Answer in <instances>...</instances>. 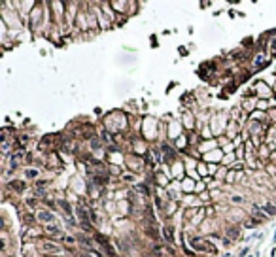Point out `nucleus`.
<instances>
[{"label": "nucleus", "mask_w": 276, "mask_h": 257, "mask_svg": "<svg viewBox=\"0 0 276 257\" xmlns=\"http://www.w3.org/2000/svg\"><path fill=\"white\" fill-rule=\"evenodd\" d=\"M189 244H191L193 250L197 251H206V253H216V246H212L210 242H206V240H201V238H191L189 240Z\"/></svg>", "instance_id": "nucleus-1"}, {"label": "nucleus", "mask_w": 276, "mask_h": 257, "mask_svg": "<svg viewBox=\"0 0 276 257\" xmlns=\"http://www.w3.org/2000/svg\"><path fill=\"white\" fill-rule=\"evenodd\" d=\"M38 219H40V221H44L45 225H49L51 221H55V215L51 214V212H47V210H42V212H38Z\"/></svg>", "instance_id": "nucleus-2"}, {"label": "nucleus", "mask_w": 276, "mask_h": 257, "mask_svg": "<svg viewBox=\"0 0 276 257\" xmlns=\"http://www.w3.org/2000/svg\"><path fill=\"white\" fill-rule=\"evenodd\" d=\"M44 251H47V253H61V248L53 242H44Z\"/></svg>", "instance_id": "nucleus-3"}, {"label": "nucleus", "mask_w": 276, "mask_h": 257, "mask_svg": "<svg viewBox=\"0 0 276 257\" xmlns=\"http://www.w3.org/2000/svg\"><path fill=\"white\" fill-rule=\"evenodd\" d=\"M78 242H80V244H83V246H87V248H89V253H91V251H95V250H93V240L87 238V236H80Z\"/></svg>", "instance_id": "nucleus-4"}, {"label": "nucleus", "mask_w": 276, "mask_h": 257, "mask_svg": "<svg viewBox=\"0 0 276 257\" xmlns=\"http://www.w3.org/2000/svg\"><path fill=\"white\" fill-rule=\"evenodd\" d=\"M9 189H17V191H25V183L15 180V182H9Z\"/></svg>", "instance_id": "nucleus-5"}, {"label": "nucleus", "mask_w": 276, "mask_h": 257, "mask_svg": "<svg viewBox=\"0 0 276 257\" xmlns=\"http://www.w3.org/2000/svg\"><path fill=\"white\" fill-rule=\"evenodd\" d=\"M253 215H257V218L261 219V221H265V219L269 218V215L265 214V210H261V208H257V206H253Z\"/></svg>", "instance_id": "nucleus-6"}, {"label": "nucleus", "mask_w": 276, "mask_h": 257, "mask_svg": "<svg viewBox=\"0 0 276 257\" xmlns=\"http://www.w3.org/2000/svg\"><path fill=\"white\" fill-rule=\"evenodd\" d=\"M76 212H78V215L81 218V221H89V215H87V212H85L81 206H76Z\"/></svg>", "instance_id": "nucleus-7"}, {"label": "nucleus", "mask_w": 276, "mask_h": 257, "mask_svg": "<svg viewBox=\"0 0 276 257\" xmlns=\"http://www.w3.org/2000/svg\"><path fill=\"white\" fill-rule=\"evenodd\" d=\"M263 210H265V214H267V215H276V206H272L270 202H269V204H265Z\"/></svg>", "instance_id": "nucleus-8"}, {"label": "nucleus", "mask_w": 276, "mask_h": 257, "mask_svg": "<svg viewBox=\"0 0 276 257\" xmlns=\"http://www.w3.org/2000/svg\"><path fill=\"white\" fill-rule=\"evenodd\" d=\"M45 233H49V234H61V229L49 223V225H45Z\"/></svg>", "instance_id": "nucleus-9"}, {"label": "nucleus", "mask_w": 276, "mask_h": 257, "mask_svg": "<svg viewBox=\"0 0 276 257\" xmlns=\"http://www.w3.org/2000/svg\"><path fill=\"white\" fill-rule=\"evenodd\" d=\"M163 234H165V238L168 240V242H172V240H174V236H172V227H165Z\"/></svg>", "instance_id": "nucleus-10"}, {"label": "nucleus", "mask_w": 276, "mask_h": 257, "mask_svg": "<svg viewBox=\"0 0 276 257\" xmlns=\"http://www.w3.org/2000/svg\"><path fill=\"white\" fill-rule=\"evenodd\" d=\"M25 176H28V178H36V176H38V170H36V168H28V170L25 172Z\"/></svg>", "instance_id": "nucleus-11"}, {"label": "nucleus", "mask_w": 276, "mask_h": 257, "mask_svg": "<svg viewBox=\"0 0 276 257\" xmlns=\"http://www.w3.org/2000/svg\"><path fill=\"white\" fill-rule=\"evenodd\" d=\"M59 206H63V210L66 214H72V210H70V206H68V202H64V200H59Z\"/></svg>", "instance_id": "nucleus-12"}, {"label": "nucleus", "mask_w": 276, "mask_h": 257, "mask_svg": "<svg viewBox=\"0 0 276 257\" xmlns=\"http://www.w3.org/2000/svg\"><path fill=\"white\" fill-rule=\"evenodd\" d=\"M227 234L231 236V240H234V238H237V234H238V229H229Z\"/></svg>", "instance_id": "nucleus-13"}, {"label": "nucleus", "mask_w": 276, "mask_h": 257, "mask_svg": "<svg viewBox=\"0 0 276 257\" xmlns=\"http://www.w3.org/2000/svg\"><path fill=\"white\" fill-rule=\"evenodd\" d=\"M64 240H66V242H68V244H74V242H76V240H74V238H70V236H66Z\"/></svg>", "instance_id": "nucleus-14"}, {"label": "nucleus", "mask_w": 276, "mask_h": 257, "mask_svg": "<svg viewBox=\"0 0 276 257\" xmlns=\"http://www.w3.org/2000/svg\"><path fill=\"white\" fill-rule=\"evenodd\" d=\"M76 257H91V253H78Z\"/></svg>", "instance_id": "nucleus-15"}, {"label": "nucleus", "mask_w": 276, "mask_h": 257, "mask_svg": "<svg viewBox=\"0 0 276 257\" xmlns=\"http://www.w3.org/2000/svg\"><path fill=\"white\" fill-rule=\"evenodd\" d=\"M272 49H276V40H274V42H272Z\"/></svg>", "instance_id": "nucleus-16"}]
</instances>
